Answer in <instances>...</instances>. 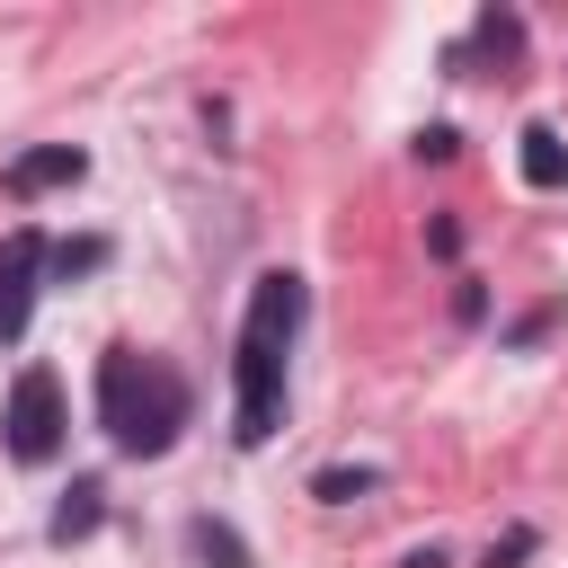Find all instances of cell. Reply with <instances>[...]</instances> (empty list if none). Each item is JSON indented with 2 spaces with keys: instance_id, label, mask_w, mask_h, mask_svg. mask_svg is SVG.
I'll list each match as a JSON object with an SVG mask.
<instances>
[{
  "instance_id": "obj_15",
  "label": "cell",
  "mask_w": 568,
  "mask_h": 568,
  "mask_svg": "<svg viewBox=\"0 0 568 568\" xmlns=\"http://www.w3.org/2000/svg\"><path fill=\"white\" fill-rule=\"evenodd\" d=\"M453 151H462V133H453V124H426V133H417V160H435V169H444Z\"/></svg>"
},
{
  "instance_id": "obj_2",
  "label": "cell",
  "mask_w": 568,
  "mask_h": 568,
  "mask_svg": "<svg viewBox=\"0 0 568 568\" xmlns=\"http://www.w3.org/2000/svg\"><path fill=\"white\" fill-rule=\"evenodd\" d=\"M98 426L124 462H160L186 426H195V390L169 355H142V346H106L98 355Z\"/></svg>"
},
{
  "instance_id": "obj_8",
  "label": "cell",
  "mask_w": 568,
  "mask_h": 568,
  "mask_svg": "<svg viewBox=\"0 0 568 568\" xmlns=\"http://www.w3.org/2000/svg\"><path fill=\"white\" fill-rule=\"evenodd\" d=\"M186 559H195V568H257L248 541H240L222 515H186Z\"/></svg>"
},
{
  "instance_id": "obj_14",
  "label": "cell",
  "mask_w": 568,
  "mask_h": 568,
  "mask_svg": "<svg viewBox=\"0 0 568 568\" xmlns=\"http://www.w3.org/2000/svg\"><path fill=\"white\" fill-rule=\"evenodd\" d=\"M550 328H559V302H541V311H524V320L506 328V346H541Z\"/></svg>"
},
{
  "instance_id": "obj_13",
  "label": "cell",
  "mask_w": 568,
  "mask_h": 568,
  "mask_svg": "<svg viewBox=\"0 0 568 568\" xmlns=\"http://www.w3.org/2000/svg\"><path fill=\"white\" fill-rule=\"evenodd\" d=\"M453 320H462V328L488 320V284H479V275H453Z\"/></svg>"
},
{
  "instance_id": "obj_5",
  "label": "cell",
  "mask_w": 568,
  "mask_h": 568,
  "mask_svg": "<svg viewBox=\"0 0 568 568\" xmlns=\"http://www.w3.org/2000/svg\"><path fill=\"white\" fill-rule=\"evenodd\" d=\"M80 178H89V151H80V142H36V151H18V160L0 169V186H9L18 204L53 195V186H80Z\"/></svg>"
},
{
  "instance_id": "obj_17",
  "label": "cell",
  "mask_w": 568,
  "mask_h": 568,
  "mask_svg": "<svg viewBox=\"0 0 568 568\" xmlns=\"http://www.w3.org/2000/svg\"><path fill=\"white\" fill-rule=\"evenodd\" d=\"M399 568H453V559H444V550H408Z\"/></svg>"
},
{
  "instance_id": "obj_7",
  "label": "cell",
  "mask_w": 568,
  "mask_h": 568,
  "mask_svg": "<svg viewBox=\"0 0 568 568\" xmlns=\"http://www.w3.org/2000/svg\"><path fill=\"white\" fill-rule=\"evenodd\" d=\"M98 524H106V479H71V488H62V506H53V524H44V532H53V541H62V550H71V541H89V532H98Z\"/></svg>"
},
{
  "instance_id": "obj_11",
  "label": "cell",
  "mask_w": 568,
  "mask_h": 568,
  "mask_svg": "<svg viewBox=\"0 0 568 568\" xmlns=\"http://www.w3.org/2000/svg\"><path fill=\"white\" fill-rule=\"evenodd\" d=\"M106 266V240H53L44 257V284H71V275H98Z\"/></svg>"
},
{
  "instance_id": "obj_10",
  "label": "cell",
  "mask_w": 568,
  "mask_h": 568,
  "mask_svg": "<svg viewBox=\"0 0 568 568\" xmlns=\"http://www.w3.org/2000/svg\"><path fill=\"white\" fill-rule=\"evenodd\" d=\"M373 488H382L373 462H328V470H311V497H320V506H355V497H373Z\"/></svg>"
},
{
  "instance_id": "obj_1",
  "label": "cell",
  "mask_w": 568,
  "mask_h": 568,
  "mask_svg": "<svg viewBox=\"0 0 568 568\" xmlns=\"http://www.w3.org/2000/svg\"><path fill=\"white\" fill-rule=\"evenodd\" d=\"M302 311H311V284H302L293 266H266V275L248 284L240 346H231V444H240V453L275 444V426H284V373H293Z\"/></svg>"
},
{
  "instance_id": "obj_9",
  "label": "cell",
  "mask_w": 568,
  "mask_h": 568,
  "mask_svg": "<svg viewBox=\"0 0 568 568\" xmlns=\"http://www.w3.org/2000/svg\"><path fill=\"white\" fill-rule=\"evenodd\" d=\"M462 53L515 62V53H524V18H515V9H479V18H470V44H453V62H462Z\"/></svg>"
},
{
  "instance_id": "obj_12",
  "label": "cell",
  "mask_w": 568,
  "mask_h": 568,
  "mask_svg": "<svg viewBox=\"0 0 568 568\" xmlns=\"http://www.w3.org/2000/svg\"><path fill=\"white\" fill-rule=\"evenodd\" d=\"M532 550H541V532H532V524H515L506 541H488V550H479V568H515V559H532Z\"/></svg>"
},
{
  "instance_id": "obj_16",
  "label": "cell",
  "mask_w": 568,
  "mask_h": 568,
  "mask_svg": "<svg viewBox=\"0 0 568 568\" xmlns=\"http://www.w3.org/2000/svg\"><path fill=\"white\" fill-rule=\"evenodd\" d=\"M426 248H435V257H462V222L435 213V222H426Z\"/></svg>"
},
{
  "instance_id": "obj_4",
  "label": "cell",
  "mask_w": 568,
  "mask_h": 568,
  "mask_svg": "<svg viewBox=\"0 0 568 568\" xmlns=\"http://www.w3.org/2000/svg\"><path fill=\"white\" fill-rule=\"evenodd\" d=\"M44 257H53V240H44V231H9V240H0V346H18V337H27L36 293H44Z\"/></svg>"
},
{
  "instance_id": "obj_3",
  "label": "cell",
  "mask_w": 568,
  "mask_h": 568,
  "mask_svg": "<svg viewBox=\"0 0 568 568\" xmlns=\"http://www.w3.org/2000/svg\"><path fill=\"white\" fill-rule=\"evenodd\" d=\"M0 444H9V462H18V470L62 462V444H71V408H62V373H53V364H27V373L9 382Z\"/></svg>"
},
{
  "instance_id": "obj_6",
  "label": "cell",
  "mask_w": 568,
  "mask_h": 568,
  "mask_svg": "<svg viewBox=\"0 0 568 568\" xmlns=\"http://www.w3.org/2000/svg\"><path fill=\"white\" fill-rule=\"evenodd\" d=\"M515 169H524V186L559 195V186H568V133H559V124H524V133H515Z\"/></svg>"
}]
</instances>
